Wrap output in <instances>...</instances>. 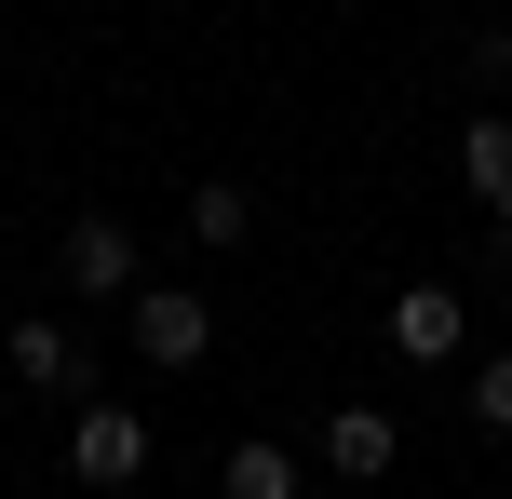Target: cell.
Instances as JSON below:
<instances>
[{
	"label": "cell",
	"mask_w": 512,
	"mask_h": 499,
	"mask_svg": "<svg viewBox=\"0 0 512 499\" xmlns=\"http://www.w3.org/2000/svg\"><path fill=\"white\" fill-rule=\"evenodd\" d=\"M122 311H135V351H149L162 378H189V365H203V351H216V311H203V297H189V284H135Z\"/></svg>",
	"instance_id": "1"
},
{
	"label": "cell",
	"mask_w": 512,
	"mask_h": 499,
	"mask_svg": "<svg viewBox=\"0 0 512 499\" xmlns=\"http://www.w3.org/2000/svg\"><path fill=\"white\" fill-rule=\"evenodd\" d=\"M68 473H81V486H135V473H149V419H135V405H81Z\"/></svg>",
	"instance_id": "2"
},
{
	"label": "cell",
	"mask_w": 512,
	"mask_h": 499,
	"mask_svg": "<svg viewBox=\"0 0 512 499\" xmlns=\"http://www.w3.org/2000/svg\"><path fill=\"white\" fill-rule=\"evenodd\" d=\"M459 338H472V311L445 284H405V297H391V351H405V365H459Z\"/></svg>",
	"instance_id": "3"
},
{
	"label": "cell",
	"mask_w": 512,
	"mask_h": 499,
	"mask_svg": "<svg viewBox=\"0 0 512 499\" xmlns=\"http://www.w3.org/2000/svg\"><path fill=\"white\" fill-rule=\"evenodd\" d=\"M391 459H405V419H391V405H337V419H324V473L378 486Z\"/></svg>",
	"instance_id": "4"
},
{
	"label": "cell",
	"mask_w": 512,
	"mask_h": 499,
	"mask_svg": "<svg viewBox=\"0 0 512 499\" xmlns=\"http://www.w3.org/2000/svg\"><path fill=\"white\" fill-rule=\"evenodd\" d=\"M54 257H68L81 297H135V230H122V216H68V243H54Z\"/></svg>",
	"instance_id": "5"
},
{
	"label": "cell",
	"mask_w": 512,
	"mask_h": 499,
	"mask_svg": "<svg viewBox=\"0 0 512 499\" xmlns=\"http://www.w3.org/2000/svg\"><path fill=\"white\" fill-rule=\"evenodd\" d=\"M459 176H472L486 216H512V108H472V122H459Z\"/></svg>",
	"instance_id": "6"
},
{
	"label": "cell",
	"mask_w": 512,
	"mask_h": 499,
	"mask_svg": "<svg viewBox=\"0 0 512 499\" xmlns=\"http://www.w3.org/2000/svg\"><path fill=\"white\" fill-rule=\"evenodd\" d=\"M14 378L54 392V405H81V338H68V324H14Z\"/></svg>",
	"instance_id": "7"
},
{
	"label": "cell",
	"mask_w": 512,
	"mask_h": 499,
	"mask_svg": "<svg viewBox=\"0 0 512 499\" xmlns=\"http://www.w3.org/2000/svg\"><path fill=\"white\" fill-rule=\"evenodd\" d=\"M189 243H216V257H230V243H256V203H243L230 176H203V189H189Z\"/></svg>",
	"instance_id": "8"
},
{
	"label": "cell",
	"mask_w": 512,
	"mask_h": 499,
	"mask_svg": "<svg viewBox=\"0 0 512 499\" xmlns=\"http://www.w3.org/2000/svg\"><path fill=\"white\" fill-rule=\"evenodd\" d=\"M216 499H297V459L256 432V446H230V473H216Z\"/></svg>",
	"instance_id": "9"
},
{
	"label": "cell",
	"mask_w": 512,
	"mask_h": 499,
	"mask_svg": "<svg viewBox=\"0 0 512 499\" xmlns=\"http://www.w3.org/2000/svg\"><path fill=\"white\" fill-rule=\"evenodd\" d=\"M459 405H472V432H512V351H499V365H472Z\"/></svg>",
	"instance_id": "10"
},
{
	"label": "cell",
	"mask_w": 512,
	"mask_h": 499,
	"mask_svg": "<svg viewBox=\"0 0 512 499\" xmlns=\"http://www.w3.org/2000/svg\"><path fill=\"white\" fill-rule=\"evenodd\" d=\"M486 257H499V284H512V216H499V230H486Z\"/></svg>",
	"instance_id": "11"
},
{
	"label": "cell",
	"mask_w": 512,
	"mask_h": 499,
	"mask_svg": "<svg viewBox=\"0 0 512 499\" xmlns=\"http://www.w3.org/2000/svg\"><path fill=\"white\" fill-rule=\"evenodd\" d=\"M0 459H14V446H0Z\"/></svg>",
	"instance_id": "12"
}]
</instances>
